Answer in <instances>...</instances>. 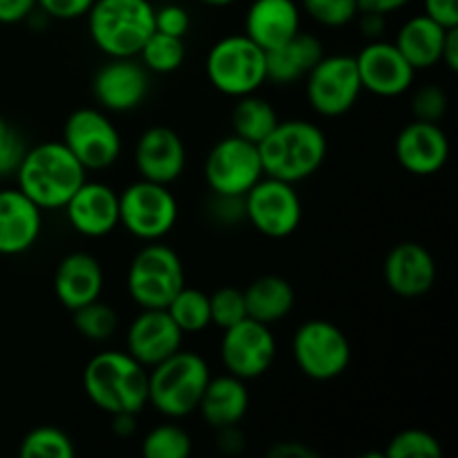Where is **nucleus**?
I'll return each instance as SVG.
<instances>
[{
	"label": "nucleus",
	"instance_id": "27",
	"mask_svg": "<svg viewBox=\"0 0 458 458\" xmlns=\"http://www.w3.org/2000/svg\"><path fill=\"white\" fill-rule=\"evenodd\" d=\"M325 56L322 43L313 34L298 31L293 38L267 52V81L291 85L304 79L320 58Z\"/></svg>",
	"mask_w": 458,
	"mask_h": 458
},
{
	"label": "nucleus",
	"instance_id": "21",
	"mask_svg": "<svg viewBox=\"0 0 458 458\" xmlns=\"http://www.w3.org/2000/svg\"><path fill=\"white\" fill-rule=\"evenodd\" d=\"M383 276L398 298H423L437 282V262L419 242H401L385 258Z\"/></svg>",
	"mask_w": 458,
	"mask_h": 458
},
{
	"label": "nucleus",
	"instance_id": "48",
	"mask_svg": "<svg viewBox=\"0 0 458 458\" xmlns=\"http://www.w3.org/2000/svg\"><path fill=\"white\" fill-rule=\"evenodd\" d=\"M441 63L450 72L458 70V27H450V30H447L445 43H443Z\"/></svg>",
	"mask_w": 458,
	"mask_h": 458
},
{
	"label": "nucleus",
	"instance_id": "8",
	"mask_svg": "<svg viewBox=\"0 0 458 458\" xmlns=\"http://www.w3.org/2000/svg\"><path fill=\"white\" fill-rule=\"evenodd\" d=\"M179 217L177 197L164 183L139 177L119 192V226L141 242H159Z\"/></svg>",
	"mask_w": 458,
	"mask_h": 458
},
{
	"label": "nucleus",
	"instance_id": "16",
	"mask_svg": "<svg viewBox=\"0 0 458 458\" xmlns=\"http://www.w3.org/2000/svg\"><path fill=\"white\" fill-rule=\"evenodd\" d=\"M398 165L414 177H432L445 168L450 159V139L441 123L414 119L394 141Z\"/></svg>",
	"mask_w": 458,
	"mask_h": 458
},
{
	"label": "nucleus",
	"instance_id": "45",
	"mask_svg": "<svg viewBox=\"0 0 458 458\" xmlns=\"http://www.w3.org/2000/svg\"><path fill=\"white\" fill-rule=\"evenodd\" d=\"M268 458H318V452L298 441H282L268 447Z\"/></svg>",
	"mask_w": 458,
	"mask_h": 458
},
{
	"label": "nucleus",
	"instance_id": "28",
	"mask_svg": "<svg viewBox=\"0 0 458 458\" xmlns=\"http://www.w3.org/2000/svg\"><path fill=\"white\" fill-rule=\"evenodd\" d=\"M246 316L262 325H276L284 320L295 307V289L286 277L267 273L250 282L244 289Z\"/></svg>",
	"mask_w": 458,
	"mask_h": 458
},
{
	"label": "nucleus",
	"instance_id": "26",
	"mask_svg": "<svg viewBox=\"0 0 458 458\" xmlns=\"http://www.w3.org/2000/svg\"><path fill=\"white\" fill-rule=\"evenodd\" d=\"M447 30L450 27H443L428 13H420V16H411L410 21L403 22L394 45L416 72L432 70L441 63Z\"/></svg>",
	"mask_w": 458,
	"mask_h": 458
},
{
	"label": "nucleus",
	"instance_id": "2",
	"mask_svg": "<svg viewBox=\"0 0 458 458\" xmlns=\"http://www.w3.org/2000/svg\"><path fill=\"white\" fill-rule=\"evenodd\" d=\"M258 150L267 177L300 183L320 170L329 146L322 128L313 121L280 119Z\"/></svg>",
	"mask_w": 458,
	"mask_h": 458
},
{
	"label": "nucleus",
	"instance_id": "33",
	"mask_svg": "<svg viewBox=\"0 0 458 458\" xmlns=\"http://www.w3.org/2000/svg\"><path fill=\"white\" fill-rule=\"evenodd\" d=\"M141 452L146 458H186L192 452V438L174 423L157 425L143 437Z\"/></svg>",
	"mask_w": 458,
	"mask_h": 458
},
{
	"label": "nucleus",
	"instance_id": "25",
	"mask_svg": "<svg viewBox=\"0 0 458 458\" xmlns=\"http://www.w3.org/2000/svg\"><path fill=\"white\" fill-rule=\"evenodd\" d=\"M250 394L246 380L237 376H210L197 411L213 429L240 425L249 414Z\"/></svg>",
	"mask_w": 458,
	"mask_h": 458
},
{
	"label": "nucleus",
	"instance_id": "22",
	"mask_svg": "<svg viewBox=\"0 0 458 458\" xmlns=\"http://www.w3.org/2000/svg\"><path fill=\"white\" fill-rule=\"evenodd\" d=\"M43 210L18 188H0V255L16 258L38 242Z\"/></svg>",
	"mask_w": 458,
	"mask_h": 458
},
{
	"label": "nucleus",
	"instance_id": "42",
	"mask_svg": "<svg viewBox=\"0 0 458 458\" xmlns=\"http://www.w3.org/2000/svg\"><path fill=\"white\" fill-rule=\"evenodd\" d=\"M213 215L222 224H240L244 219V197L213 195Z\"/></svg>",
	"mask_w": 458,
	"mask_h": 458
},
{
	"label": "nucleus",
	"instance_id": "50",
	"mask_svg": "<svg viewBox=\"0 0 458 458\" xmlns=\"http://www.w3.org/2000/svg\"><path fill=\"white\" fill-rule=\"evenodd\" d=\"M139 414H112V432L119 438H130L137 432Z\"/></svg>",
	"mask_w": 458,
	"mask_h": 458
},
{
	"label": "nucleus",
	"instance_id": "44",
	"mask_svg": "<svg viewBox=\"0 0 458 458\" xmlns=\"http://www.w3.org/2000/svg\"><path fill=\"white\" fill-rule=\"evenodd\" d=\"M425 13L443 27H458V0H425Z\"/></svg>",
	"mask_w": 458,
	"mask_h": 458
},
{
	"label": "nucleus",
	"instance_id": "47",
	"mask_svg": "<svg viewBox=\"0 0 458 458\" xmlns=\"http://www.w3.org/2000/svg\"><path fill=\"white\" fill-rule=\"evenodd\" d=\"M356 3H358V12H371V13H383V16H389V13L407 7L411 0H356Z\"/></svg>",
	"mask_w": 458,
	"mask_h": 458
},
{
	"label": "nucleus",
	"instance_id": "14",
	"mask_svg": "<svg viewBox=\"0 0 458 458\" xmlns=\"http://www.w3.org/2000/svg\"><path fill=\"white\" fill-rule=\"evenodd\" d=\"M276 356L277 343L268 325L244 318L237 325L224 329L219 358L226 374L242 380H255L271 369Z\"/></svg>",
	"mask_w": 458,
	"mask_h": 458
},
{
	"label": "nucleus",
	"instance_id": "23",
	"mask_svg": "<svg viewBox=\"0 0 458 458\" xmlns=\"http://www.w3.org/2000/svg\"><path fill=\"white\" fill-rule=\"evenodd\" d=\"M106 273L92 253L74 250L58 262L54 271V295L67 311L85 307L101 298Z\"/></svg>",
	"mask_w": 458,
	"mask_h": 458
},
{
	"label": "nucleus",
	"instance_id": "32",
	"mask_svg": "<svg viewBox=\"0 0 458 458\" xmlns=\"http://www.w3.org/2000/svg\"><path fill=\"white\" fill-rule=\"evenodd\" d=\"M72 322L83 338L92 340V343H106L119 329V313L98 298L72 311Z\"/></svg>",
	"mask_w": 458,
	"mask_h": 458
},
{
	"label": "nucleus",
	"instance_id": "3",
	"mask_svg": "<svg viewBox=\"0 0 458 458\" xmlns=\"http://www.w3.org/2000/svg\"><path fill=\"white\" fill-rule=\"evenodd\" d=\"M83 389L106 414H141L148 405V369L128 352H101L85 365Z\"/></svg>",
	"mask_w": 458,
	"mask_h": 458
},
{
	"label": "nucleus",
	"instance_id": "5",
	"mask_svg": "<svg viewBox=\"0 0 458 458\" xmlns=\"http://www.w3.org/2000/svg\"><path fill=\"white\" fill-rule=\"evenodd\" d=\"M210 376L208 362L199 353L179 349L148 369V405L165 419H186L199 407Z\"/></svg>",
	"mask_w": 458,
	"mask_h": 458
},
{
	"label": "nucleus",
	"instance_id": "35",
	"mask_svg": "<svg viewBox=\"0 0 458 458\" xmlns=\"http://www.w3.org/2000/svg\"><path fill=\"white\" fill-rule=\"evenodd\" d=\"M385 458H438L443 456L441 441L425 429H403L389 441Z\"/></svg>",
	"mask_w": 458,
	"mask_h": 458
},
{
	"label": "nucleus",
	"instance_id": "38",
	"mask_svg": "<svg viewBox=\"0 0 458 458\" xmlns=\"http://www.w3.org/2000/svg\"><path fill=\"white\" fill-rule=\"evenodd\" d=\"M447 112V94L438 85H423L411 97V114L419 121H432L441 123Z\"/></svg>",
	"mask_w": 458,
	"mask_h": 458
},
{
	"label": "nucleus",
	"instance_id": "46",
	"mask_svg": "<svg viewBox=\"0 0 458 458\" xmlns=\"http://www.w3.org/2000/svg\"><path fill=\"white\" fill-rule=\"evenodd\" d=\"M217 445L224 454H240L246 447V438L244 434L240 432V425L217 429Z\"/></svg>",
	"mask_w": 458,
	"mask_h": 458
},
{
	"label": "nucleus",
	"instance_id": "43",
	"mask_svg": "<svg viewBox=\"0 0 458 458\" xmlns=\"http://www.w3.org/2000/svg\"><path fill=\"white\" fill-rule=\"evenodd\" d=\"M38 9L36 0H0V25H16L27 21Z\"/></svg>",
	"mask_w": 458,
	"mask_h": 458
},
{
	"label": "nucleus",
	"instance_id": "39",
	"mask_svg": "<svg viewBox=\"0 0 458 458\" xmlns=\"http://www.w3.org/2000/svg\"><path fill=\"white\" fill-rule=\"evenodd\" d=\"M27 146L16 128L0 114V177L16 173Z\"/></svg>",
	"mask_w": 458,
	"mask_h": 458
},
{
	"label": "nucleus",
	"instance_id": "6",
	"mask_svg": "<svg viewBox=\"0 0 458 458\" xmlns=\"http://www.w3.org/2000/svg\"><path fill=\"white\" fill-rule=\"evenodd\" d=\"M186 284L183 262L173 246L148 242L134 253L125 276V289L139 309H165Z\"/></svg>",
	"mask_w": 458,
	"mask_h": 458
},
{
	"label": "nucleus",
	"instance_id": "10",
	"mask_svg": "<svg viewBox=\"0 0 458 458\" xmlns=\"http://www.w3.org/2000/svg\"><path fill=\"white\" fill-rule=\"evenodd\" d=\"M304 94L316 114L335 119L352 110L362 94L356 56H322L304 76Z\"/></svg>",
	"mask_w": 458,
	"mask_h": 458
},
{
	"label": "nucleus",
	"instance_id": "1",
	"mask_svg": "<svg viewBox=\"0 0 458 458\" xmlns=\"http://www.w3.org/2000/svg\"><path fill=\"white\" fill-rule=\"evenodd\" d=\"M16 188L40 210H58L88 179V170L76 161L63 141H45L27 148L16 168Z\"/></svg>",
	"mask_w": 458,
	"mask_h": 458
},
{
	"label": "nucleus",
	"instance_id": "30",
	"mask_svg": "<svg viewBox=\"0 0 458 458\" xmlns=\"http://www.w3.org/2000/svg\"><path fill=\"white\" fill-rule=\"evenodd\" d=\"M174 325L182 329V334H201L210 327V300L208 293L201 289H192V286L183 284L179 293L170 300L165 307Z\"/></svg>",
	"mask_w": 458,
	"mask_h": 458
},
{
	"label": "nucleus",
	"instance_id": "18",
	"mask_svg": "<svg viewBox=\"0 0 458 458\" xmlns=\"http://www.w3.org/2000/svg\"><path fill=\"white\" fill-rule=\"evenodd\" d=\"M183 334L165 309H141L125 331V352L152 369L182 349Z\"/></svg>",
	"mask_w": 458,
	"mask_h": 458
},
{
	"label": "nucleus",
	"instance_id": "20",
	"mask_svg": "<svg viewBox=\"0 0 458 458\" xmlns=\"http://www.w3.org/2000/svg\"><path fill=\"white\" fill-rule=\"evenodd\" d=\"M63 210L70 226L79 235L98 240L119 226V192L103 182L85 179Z\"/></svg>",
	"mask_w": 458,
	"mask_h": 458
},
{
	"label": "nucleus",
	"instance_id": "29",
	"mask_svg": "<svg viewBox=\"0 0 458 458\" xmlns=\"http://www.w3.org/2000/svg\"><path fill=\"white\" fill-rule=\"evenodd\" d=\"M277 123H280V116H277L276 107L267 98L258 97V92L240 97L235 106H233V134L255 143V146H259L273 132Z\"/></svg>",
	"mask_w": 458,
	"mask_h": 458
},
{
	"label": "nucleus",
	"instance_id": "4",
	"mask_svg": "<svg viewBox=\"0 0 458 458\" xmlns=\"http://www.w3.org/2000/svg\"><path fill=\"white\" fill-rule=\"evenodd\" d=\"M88 31L94 47L107 58H134L155 31V4L150 0H94Z\"/></svg>",
	"mask_w": 458,
	"mask_h": 458
},
{
	"label": "nucleus",
	"instance_id": "17",
	"mask_svg": "<svg viewBox=\"0 0 458 458\" xmlns=\"http://www.w3.org/2000/svg\"><path fill=\"white\" fill-rule=\"evenodd\" d=\"M150 72L134 58H110L92 81V94L107 112H130L141 106L150 88Z\"/></svg>",
	"mask_w": 458,
	"mask_h": 458
},
{
	"label": "nucleus",
	"instance_id": "15",
	"mask_svg": "<svg viewBox=\"0 0 458 458\" xmlns=\"http://www.w3.org/2000/svg\"><path fill=\"white\" fill-rule=\"evenodd\" d=\"M362 89L383 98L405 94L414 85L416 70L389 40H369L356 56Z\"/></svg>",
	"mask_w": 458,
	"mask_h": 458
},
{
	"label": "nucleus",
	"instance_id": "9",
	"mask_svg": "<svg viewBox=\"0 0 458 458\" xmlns=\"http://www.w3.org/2000/svg\"><path fill=\"white\" fill-rule=\"evenodd\" d=\"M293 360L307 378L327 383L352 365V343L338 325L329 320H307L295 329L291 343Z\"/></svg>",
	"mask_w": 458,
	"mask_h": 458
},
{
	"label": "nucleus",
	"instance_id": "41",
	"mask_svg": "<svg viewBox=\"0 0 458 458\" xmlns=\"http://www.w3.org/2000/svg\"><path fill=\"white\" fill-rule=\"evenodd\" d=\"M40 12L56 21H76L83 18L94 4V0H36Z\"/></svg>",
	"mask_w": 458,
	"mask_h": 458
},
{
	"label": "nucleus",
	"instance_id": "49",
	"mask_svg": "<svg viewBox=\"0 0 458 458\" xmlns=\"http://www.w3.org/2000/svg\"><path fill=\"white\" fill-rule=\"evenodd\" d=\"M358 16H360L362 34L369 36V38H374V40L383 34L385 18L387 16H383V13H371V12H360Z\"/></svg>",
	"mask_w": 458,
	"mask_h": 458
},
{
	"label": "nucleus",
	"instance_id": "51",
	"mask_svg": "<svg viewBox=\"0 0 458 458\" xmlns=\"http://www.w3.org/2000/svg\"><path fill=\"white\" fill-rule=\"evenodd\" d=\"M199 3L208 4V7H228V4H233L235 0H199Z\"/></svg>",
	"mask_w": 458,
	"mask_h": 458
},
{
	"label": "nucleus",
	"instance_id": "37",
	"mask_svg": "<svg viewBox=\"0 0 458 458\" xmlns=\"http://www.w3.org/2000/svg\"><path fill=\"white\" fill-rule=\"evenodd\" d=\"M210 300V325L217 329H228V327L242 322L246 316V302L244 291L235 289V286H222L215 293L208 295Z\"/></svg>",
	"mask_w": 458,
	"mask_h": 458
},
{
	"label": "nucleus",
	"instance_id": "24",
	"mask_svg": "<svg viewBox=\"0 0 458 458\" xmlns=\"http://www.w3.org/2000/svg\"><path fill=\"white\" fill-rule=\"evenodd\" d=\"M302 25V9L295 0H253L246 9L244 34L268 52L293 38Z\"/></svg>",
	"mask_w": 458,
	"mask_h": 458
},
{
	"label": "nucleus",
	"instance_id": "19",
	"mask_svg": "<svg viewBox=\"0 0 458 458\" xmlns=\"http://www.w3.org/2000/svg\"><path fill=\"white\" fill-rule=\"evenodd\" d=\"M134 165L141 179L170 183L177 182L186 170V146L177 130L168 125H152L143 130L134 146Z\"/></svg>",
	"mask_w": 458,
	"mask_h": 458
},
{
	"label": "nucleus",
	"instance_id": "40",
	"mask_svg": "<svg viewBox=\"0 0 458 458\" xmlns=\"http://www.w3.org/2000/svg\"><path fill=\"white\" fill-rule=\"evenodd\" d=\"M191 13L182 4H164L155 9V31L174 36V38H186L191 31Z\"/></svg>",
	"mask_w": 458,
	"mask_h": 458
},
{
	"label": "nucleus",
	"instance_id": "12",
	"mask_svg": "<svg viewBox=\"0 0 458 458\" xmlns=\"http://www.w3.org/2000/svg\"><path fill=\"white\" fill-rule=\"evenodd\" d=\"M63 143L85 170H106L123 150L114 121L97 107H79L63 125Z\"/></svg>",
	"mask_w": 458,
	"mask_h": 458
},
{
	"label": "nucleus",
	"instance_id": "11",
	"mask_svg": "<svg viewBox=\"0 0 458 458\" xmlns=\"http://www.w3.org/2000/svg\"><path fill=\"white\" fill-rule=\"evenodd\" d=\"M244 219L268 240L293 235L302 222V199L295 183L264 174L244 195Z\"/></svg>",
	"mask_w": 458,
	"mask_h": 458
},
{
	"label": "nucleus",
	"instance_id": "7",
	"mask_svg": "<svg viewBox=\"0 0 458 458\" xmlns=\"http://www.w3.org/2000/svg\"><path fill=\"white\" fill-rule=\"evenodd\" d=\"M206 76L224 97L255 94L267 83V52L246 34L224 36L206 56Z\"/></svg>",
	"mask_w": 458,
	"mask_h": 458
},
{
	"label": "nucleus",
	"instance_id": "31",
	"mask_svg": "<svg viewBox=\"0 0 458 458\" xmlns=\"http://www.w3.org/2000/svg\"><path fill=\"white\" fill-rule=\"evenodd\" d=\"M137 58L152 74H173L186 61V43L183 38L152 31Z\"/></svg>",
	"mask_w": 458,
	"mask_h": 458
},
{
	"label": "nucleus",
	"instance_id": "34",
	"mask_svg": "<svg viewBox=\"0 0 458 458\" xmlns=\"http://www.w3.org/2000/svg\"><path fill=\"white\" fill-rule=\"evenodd\" d=\"M18 454L22 458H72L74 443L58 428H36L21 441Z\"/></svg>",
	"mask_w": 458,
	"mask_h": 458
},
{
	"label": "nucleus",
	"instance_id": "36",
	"mask_svg": "<svg viewBox=\"0 0 458 458\" xmlns=\"http://www.w3.org/2000/svg\"><path fill=\"white\" fill-rule=\"evenodd\" d=\"M300 9L318 25L331 30L347 27L360 13L356 0H300Z\"/></svg>",
	"mask_w": 458,
	"mask_h": 458
},
{
	"label": "nucleus",
	"instance_id": "13",
	"mask_svg": "<svg viewBox=\"0 0 458 458\" xmlns=\"http://www.w3.org/2000/svg\"><path fill=\"white\" fill-rule=\"evenodd\" d=\"M204 177L213 195L244 197L264 177L258 146L237 134L219 139L206 157Z\"/></svg>",
	"mask_w": 458,
	"mask_h": 458
}]
</instances>
